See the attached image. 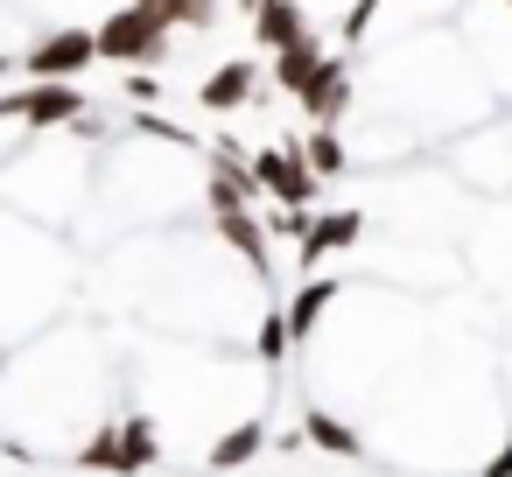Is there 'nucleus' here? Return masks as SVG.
<instances>
[{"instance_id": "1", "label": "nucleus", "mask_w": 512, "mask_h": 477, "mask_svg": "<svg viewBox=\"0 0 512 477\" xmlns=\"http://www.w3.org/2000/svg\"><path fill=\"white\" fill-rule=\"evenodd\" d=\"M169 15H155V8H120V15H106L99 22V57L106 64H127V71H148V64H162L169 57Z\"/></svg>"}, {"instance_id": "2", "label": "nucleus", "mask_w": 512, "mask_h": 477, "mask_svg": "<svg viewBox=\"0 0 512 477\" xmlns=\"http://www.w3.org/2000/svg\"><path fill=\"white\" fill-rule=\"evenodd\" d=\"M253 176H260V190H267L281 211H309V197H316V169L302 162V141L253 155Z\"/></svg>"}, {"instance_id": "3", "label": "nucleus", "mask_w": 512, "mask_h": 477, "mask_svg": "<svg viewBox=\"0 0 512 477\" xmlns=\"http://www.w3.org/2000/svg\"><path fill=\"white\" fill-rule=\"evenodd\" d=\"M92 64H99V29H57L22 57L29 78H85Z\"/></svg>"}, {"instance_id": "4", "label": "nucleus", "mask_w": 512, "mask_h": 477, "mask_svg": "<svg viewBox=\"0 0 512 477\" xmlns=\"http://www.w3.org/2000/svg\"><path fill=\"white\" fill-rule=\"evenodd\" d=\"M351 71H344V57H323V71L309 78V92H302V113H309V127H337L344 113H351Z\"/></svg>"}, {"instance_id": "5", "label": "nucleus", "mask_w": 512, "mask_h": 477, "mask_svg": "<svg viewBox=\"0 0 512 477\" xmlns=\"http://www.w3.org/2000/svg\"><path fill=\"white\" fill-rule=\"evenodd\" d=\"M253 85H260V64H253V57H232V64L204 71V85H197V106H204V113H239V106L253 99Z\"/></svg>"}, {"instance_id": "6", "label": "nucleus", "mask_w": 512, "mask_h": 477, "mask_svg": "<svg viewBox=\"0 0 512 477\" xmlns=\"http://www.w3.org/2000/svg\"><path fill=\"white\" fill-rule=\"evenodd\" d=\"M253 43L274 57V50H295V43H309V15L295 8V0H260L253 8Z\"/></svg>"}, {"instance_id": "7", "label": "nucleus", "mask_w": 512, "mask_h": 477, "mask_svg": "<svg viewBox=\"0 0 512 477\" xmlns=\"http://www.w3.org/2000/svg\"><path fill=\"white\" fill-rule=\"evenodd\" d=\"M211 218H218V239H225V246L267 281V274H274V260H267V253H274V246H267V225H260L253 211H211Z\"/></svg>"}, {"instance_id": "8", "label": "nucleus", "mask_w": 512, "mask_h": 477, "mask_svg": "<svg viewBox=\"0 0 512 477\" xmlns=\"http://www.w3.org/2000/svg\"><path fill=\"white\" fill-rule=\"evenodd\" d=\"M365 232V218L358 211H337V218H309L302 225V267H323L330 253H344L351 239Z\"/></svg>"}, {"instance_id": "9", "label": "nucleus", "mask_w": 512, "mask_h": 477, "mask_svg": "<svg viewBox=\"0 0 512 477\" xmlns=\"http://www.w3.org/2000/svg\"><path fill=\"white\" fill-rule=\"evenodd\" d=\"M323 57H330V50H323L316 36H309V43H295V50H274V85H281L288 99H302V92H309V78L323 71Z\"/></svg>"}, {"instance_id": "10", "label": "nucleus", "mask_w": 512, "mask_h": 477, "mask_svg": "<svg viewBox=\"0 0 512 477\" xmlns=\"http://www.w3.org/2000/svg\"><path fill=\"white\" fill-rule=\"evenodd\" d=\"M302 162L316 169V183H337V176L351 169V155H344V134H337V127H309V134H302Z\"/></svg>"}, {"instance_id": "11", "label": "nucleus", "mask_w": 512, "mask_h": 477, "mask_svg": "<svg viewBox=\"0 0 512 477\" xmlns=\"http://www.w3.org/2000/svg\"><path fill=\"white\" fill-rule=\"evenodd\" d=\"M330 302H337V281L309 274V281H302V295L288 302V330H295V337H309V330L323 323V309H330Z\"/></svg>"}, {"instance_id": "12", "label": "nucleus", "mask_w": 512, "mask_h": 477, "mask_svg": "<svg viewBox=\"0 0 512 477\" xmlns=\"http://www.w3.org/2000/svg\"><path fill=\"white\" fill-rule=\"evenodd\" d=\"M155 456H162V428H155L148 414L120 421V470H148Z\"/></svg>"}, {"instance_id": "13", "label": "nucleus", "mask_w": 512, "mask_h": 477, "mask_svg": "<svg viewBox=\"0 0 512 477\" xmlns=\"http://www.w3.org/2000/svg\"><path fill=\"white\" fill-rule=\"evenodd\" d=\"M260 449H267V428H260V421H239L232 435L211 442V470H239V463H253Z\"/></svg>"}, {"instance_id": "14", "label": "nucleus", "mask_w": 512, "mask_h": 477, "mask_svg": "<svg viewBox=\"0 0 512 477\" xmlns=\"http://www.w3.org/2000/svg\"><path fill=\"white\" fill-rule=\"evenodd\" d=\"M302 428H309V442H316V449H330V456H365V442H358V435H351L337 414H323V407H316Z\"/></svg>"}, {"instance_id": "15", "label": "nucleus", "mask_w": 512, "mask_h": 477, "mask_svg": "<svg viewBox=\"0 0 512 477\" xmlns=\"http://www.w3.org/2000/svg\"><path fill=\"white\" fill-rule=\"evenodd\" d=\"M141 8L169 15L176 29H211V22H218V0H141Z\"/></svg>"}, {"instance_id": "16", "label": "nucleus", "mask_w": 512, "mask_h": 477, "mask_svg": "<svg viewBox=\"0 0 512 477\" xmlns=\"http://www.w3.org/2000/svg\"><path fill=\"white\" fill-rule=\"evenodd\" d=\"M288 344H295V330H288V302H274L267 309V323H260V358H288Z\"/></svg>"}, {"instance_id": "17", "label": "nucleus", "mask_w": 512, "mask_h": 477, "mask_svg": "<svg viewBox=\"0 0 512 477\" xmlns=\"http://www.w3.org/2000/svg\"><path fill=\"white\" fill-rule=\"evenodd\" d=\"M78 470H120V428H99V435L78 449Z\"/></svg>"}, {"instance_id": "18", "label": "nucleus", "mask_w": 512, "mask_h": 477, "mask_svg": "<svg viewBox=\"0 0 512 477\" xmlns=\"http://www.w3.org/2000/svg\"><path fill=\"white\" fill-rule=\"evenodd\" d=\"M127 99H134V106H155V99H162V85H155L148 71H134V78H127Z\"/></svg>"}, {"instance_id": "19", "label": "nucleus", "mask_w": 512, "mask_h": 477, "mask_svg": "<svg viewBox=\"0 0 512 477\" xmlns=\"http://www.w3.org/2000/svg\"><path fill=\"white\" fill-rule=\"evenodd\" d=\"M484 477H512V449H498V456L484 463Z\"/></svg>"}, {"instance_id": "20", "label": "nucleus", "mask_w": 512, "mask_h": 477, "mask_svg": "<svg viewBox=\"0 0 512 477\" xmlns=\"http://www.w3.org/2000/svg\"><path fill=\"white\" fill-rule=\"evenodd\" d=\"M239 8H260V0H239Z\"/></svg>"}, {"instance_id": "21", "label": "nucleus", "mask_w": 512, "mask_h": 477, "mask_svg": "<svg viewBox=\"0 0 512 477\" xmlns=\"http://www.w3.org/2000/svg\"><path fill=\"white\" fill-rule=\"evenodd\" d=\"M0 71H8V57H0Z\"/></svg>"}]
</instances>
